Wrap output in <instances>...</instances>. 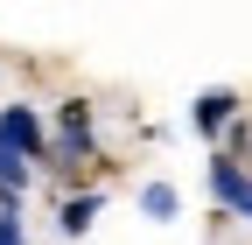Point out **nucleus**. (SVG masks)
<instances>
[{
  "mask_svg": "<svg viewBox=\"0 0 252 245\" xmlns=\"http://www.w3.org/2000/svg\"><path fill=\"white\" fill-rule=\"evenodd\" d=\"M91 210H98V196H77V203H63V231H84V224H91Z\"/></svg>",
  "mask_w": 252,
  "mask_h": 245,
  "instance_id": "7",
  "label": "nucleus"
},
{
  "mask_svg": "<svg viewBox=\"0 0 252 245\" xmlns=\"http://www.w3.org/2000/svg\"><path fill=\"white\" fill-rule=\"evenodd\" d=\"M140 203H147V217H175V189H168V182H154Z\"/></svg>",
  "mask_w": 252,
  "mask_h": 245,
  "instance_id": "6",
  "label": "nucleus"
},
{
  "mask_svg": "<svg viewBox=\"0 0 252 245\" xmlns=\"http://www.w3.org/2000/svg\"><path fill=\"white\" fill-rule=\"evenodd\" d=\"M210 182H217V203H224V210L252 217V175H238L231 161H210Z\"/></svg>",
  "mask_w": 252,
  "mask_h": 245,
  "instance_id": "1",
  "label": "nucleus"
},
{
  "mask_svg": "<svg viewBox=\"0 0 252 245\" xmlns=\"http://www.w3.org/2000/svg\"><path fill=\"white\" fill-rule=\"evenodd\" d=\"M0 147H14V154H35V147H42V126H35L28 105H14L7 119H0Z\"/></svg>",
  "mask_w": 252,
  "mask_h": 245,
  "instance_id": "2",
  "label": "nucleus"
},
{
  "mask_svg": "<svg viewBox=\"0 0 252 245\" xmlns=\"http://www.w3.org/2000/svg\"><path fill=\"white\" fill-rule=\"evenodd\" d=\"M0 245H21V217H0Z\"/></svg>",
  "mask_w": 252,
  "mask_h": 245,
  "instance_id": "8",
  "label": "nucleus"
},
{
  "mask_svg": "<svg viewBox=\"0 0 252 245\" xmlns=\"http://www.w3.org/2000/svg\"><path fill=\"white\" fill-rule=\"evenodd\" d=\"M21 182H28V161L14 147H0V189H21Z\"/></svg>",
  "mask_w": 252,
  "mask_h": 245,
  "instance_id": "4",
  "label": "nucleus"
},
{
  "mask_svg": "<svg viewBox=\"0 0 252 245\" xmlns=\"http://www.w3.org/2000/svg\"><path fill=\"white\" fill-rule=\"evenodd\" d=\"M63 140H70V147H84V140H91V119H84V105H63Z\"/></svg>",
  "mask_w": 252,
  "mask_h": 245,
  "instance_id": "5",
  "label": "nucleus"
},
{
  "mask_svg": "<svg viewBox=\"0 0 252 245\" xmlns=\"http://www.w3.org/2000/svg\"><path fill=\"white\" fill-rule=\"evenodd\" d=\"M224 119H231V91H210L196 105V126H224Z\"/></svg>",
  "mask_w": 252,
  "mask_h": 245,
  "instance_id": "3",
  "label": "nucleus"
}]
</instances>
